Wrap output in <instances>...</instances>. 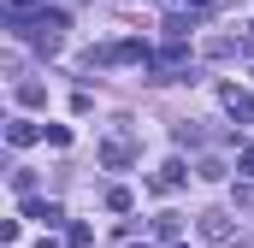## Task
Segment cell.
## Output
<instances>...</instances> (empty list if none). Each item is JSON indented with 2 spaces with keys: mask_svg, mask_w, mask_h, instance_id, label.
I'll list each match as a JSON object with an SVG mask.
<instances>
[{
  "mask_svg": "<svg viewBox=\"0 0 254 248\" xmlns=\"http://www.w3.org/2000/svg\"><path fill=\"white\" fill-rule=\"evenodd\" d=\"M130 160H136V142H130L125 124H113L107 142H101V166H107V172H130Z\"/></svg>",
  "mask_w": 254,
  "mask_h": 248,
  "instance_id": "obj_1",
  "label": "cell"
},
{
  "mask_svg": "<svg viewBox=\"0 0 254 248\" xmlns=\"http://www.w3.org/2000/svg\"><path fill=\"white\" fill-rule=\"evenodd\" d=\"M195 231H201V243H213V248H231V243H237V219L219 213V207H213V213H195Z\"/></svg>",
  "mask_w": 254,
  "mask_h": 248,
  "instance_id": "obj_2",
  "label": "cell"
},
{
  "mask_svg": "<svg viewBox=\"0 0 254 248\" xmlns=\"http://www.w3.org/2000/svg\"><path fill=\"white\" fill-rule=\"evenodd\" d=\"M184 184H190V166H184V160H166V166L154 172V189H160V195H172V189H184Z\"/></svg>",
  "mask_w": 254,
  "mask_h": 248,
  "instance_id": "obj_3",
  "label": "cell"
},
{
  "mask_svg": "<svg viewBox=\"0 0 254 248\" xmlns=\"http://www.w3.org/2000/svg\"><path fill=\"white\" fill-rule=\"evenodd\" d=\"M219 101H225V113H231V119H249V124H254V101L237 89V83H225V89H219Z\"/></svg>",
  "mask_w": 254,
  "mask_h": 248,
  "instance_id": "obj_4",
  "label": "cell"
},
{
  "mask_svg": "<svg viewBox=\"0 0 254 248\" xmlns=\"http://www.w3.org/2000/svg\"><path fill=\"white\" fill-rule=\"evenodd\" d=\"M201 54H207V60H237V54H243V42H237V36H207V42H201Z\"/></svg>",
  "mask_w": 254,
  "mask_h": 248,
  "instance_id": "obj_5",
  "label": "cell"
},
{
  "mask_svg": "<svg viewBox=\"0 0 254 248\" xmlns=\"http://www.w3.org/2000/svg\"><path fill=\"white\" fill-rule=\"evenodd\" d=\"M36 136H48V130H36L30 119H12V124H6V142H12V148H30Z\"/></svg>",
  "mask_w": 254,
  "mask_h": 248,
  "instance_id": "obj_6",
  "label": "cell"
},
{
  "mask_svg": "<svg viewBox=\"0 0 254 248\" xmlns=\"http://www.w3.org/2000/svg\"><path fill=\"white\" fill-rule=\"evenodd\" d=\"M30 219H42V225L54 231V225H60L65 213H60V201H42V195H30Z\"/></svg>",
  "mask_w": 254,
  "mask_h": 248,
  "instance_id": "obj_7",
  "label": "cell"
},
{
  "mask_svg": "<svg viewBox=\"0 0 254 248\" xmlns=\"http://www.w3.org/2000/svg\"><path fill=\"white\" fill-rule=\"evenodd\" d=\"M195 178L219 184V178H225V160H219V154H201V160H195Z\"/></svg>",
  "mask_w": 254,
  "mask_h": 248,
  "instance_id": "obj_8",
  "label": "cell"
},
{
  "mask_svg": "<svg viewBox=\"0 0 254 248\" xmlns=\"http://www.w3.org/2000/svg\"><path fill=\"white\" fill-rule=\"evenodd\" d=\"M178 231H184L178 213H160V219H154V237H160V243H178Z\"/></svg>",
  "mask_w": 254,
  "mask_h": 248,
  "instance_id": "obj_9",
  "label": "cell"
},
{
  "mask_svg": "<svg viewBox=\"0 0 254 248\" xmlns=\"http://www.w3.org/2000/svg\"><path fill=\"white\" fill-rule=\"evenodd\" d=\"M107 207H113V213H130V207H136V195H130L125 184H113V189H107Z\"/></svg>",
  "mask_w": 254,
  "mask_h": 248,
  "instance_id": "obj_10",
  "label": "cell"
},
{
  "mask_svg": "<svg viewBox=\"0 0 254 248\" xmlns=\"http://www.w3.org/2000/svg\"><path fill=\"white\" fill-rule=\"evenodd\" d=\"M18 101H24V107H42L48 89H42V83H18Z\"/></svg>",
  "mask_w": 254,
  "mask_h": 248,
  "instance_id": "obj_11",
  "label": "cell"
},
{
  "mask_svg": "<svg viewBox=\"0 0 254 248\" xmlns=\"http://www.w3.org/2000/svg\"><path fill=\"white\" fill-rule=\"evenodd\" d=\"M65 243H71V248H89V243H95V231H89V225H65Z\"/></svg>",
  "mask_w": 254,
  "mask_h": 248,
  "instance_id": "obj_12",
  "label": "cell"
},
{
  "mask_svg": "<svg viewBox=\"0 0 254 248\" xmlns=\"http://www.w3.org/2000/svg\"><path fill=\"white\" fill-rule=\"evenodd\" d=\"M48 148H71V130L65 124H48Z\"/></svg>",
  "mask_w": 254,
  "mask_h": 248,
  "instance_id": "obj_13",
  "label": "cell"
},
{
  "mask_svg": "<svg viewBox=\"0 0 254 248\" xmlns=\"http://www.w3.org/2000/svg\"><path fill=\"white\" fill-rule=\"evenodd\" d=\"M213 6H219V0H190V18H207Z\"/></svg>",
  "mask_w": 254,
  "mask_h": 248,
  "instance_id": "obj_14",
  "label": "cell"
},
{
  "mask_svg": "<svg viewBox=\"0 0 254 248\" xmlns=\"http://www.w3.org/2000/svg\"><path fill=\"white\" fill-rule=\"evenodd\" d=\"M243 166H249V172H254V148H243Z\"/></svg>",
  "mask_w": 254,
  "mask_h": 248,
  "instance_id": "obj_15",
  "label": "cell"
},
{
  "mask_svg": "<svg viewBox=\"0 0 254 248\" xmlns=\"http://www.w3.org/2000/svg\"><path fill=\"white\" fill-rule=\"evenodd\" d=\"M231 248H254V237H243V243H231Z\"/></svg>",
  "mask_w": 254,
  "mask_h": 248,
  "instance_id": "obj_16",
  "label": "cell"
},
{
  "mask_svg": "<svg viewBox=\"0 0 254 248\" xmlns=\"http://www.w3.org/2000/svg\"><path fill=\"white\" fill-rule=\"evenodd\" d=\"M42 248H60V243H48V237H42Z\"/></svg>",
  "mask_w": 254,
  "mask_h": 248,
  "instance_id": "obj_17",
  "label": "cell"
},
{
  "mask_svg": "<svg viewBox=\"0 0 254 248\" xmlns=\"http://www.w3.org/2000/svg\"><path fill=\"white\" fill-rule=\"evenodd\" d=\"M136 248H148V243H136Z\"/></svg>",
  "mask_w": 254,
  "mask_h": 248,
  "instance_id": "obj_18",
  "label": "cell"
},
{
  "mask_svg": "<svg viewBox=\"0 0 254 248\" xmlns=\"http://www.w3.org/2000/svg\"><path fill=\"white\" fill-rule=\"evenodd\" d=\"M249 30H254V24H249Z\"/></svg>",
  "mask_w": 254,
  "mask_h": 248,
  "instance_id": "obj_19",
  "label": "cell"
}]
</instances>
